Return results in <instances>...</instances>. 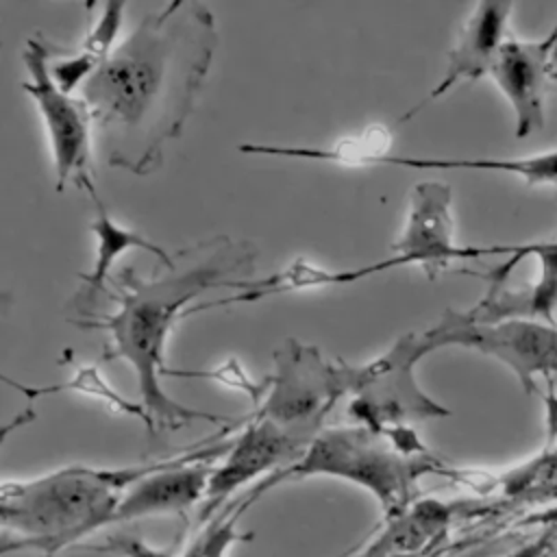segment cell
<instances>
[{
  "mask_svg": "<svg viewBox=\"0 0 557 557\" xmlns=\"http://www.w3.org/2000/svg\"><path fill=\"white\" fill-rule=\"evenodd\" d=\"M218 48L213 11L174 0L148 11L81 89L94 141L111 168L137 176L163 163L194 113Z\"/></svg>",
  "mask_w": 557,
  "mask_h": 557,
  "instance_id": "cell-1",
  "label": "cell"
},
{
  "mask_svg": "<svg viewBox=\"0 0 557 557\" xmlns=\"http://www.w3.org/2000/svg\"><path fill=\"white\" fill-rule=\"evenodd\" d=\"M191 248V261L170 274H154L144 278L133 265L122 268L109 278L107 296L117 305L113 313H94L89 318H70V324L83 331H102L109 335L102 359H124L133 366L139 403L146 407L154 433L176 431L196 420L211 424L233 426L237 420L231 416H218L211 411L187 407L172 396L159 383L165 368V342L176 324L185 318L187 302L213 287H228L235 281L233 274L252 270L257 250L248 242H233L228 237H211L198 242Z\"/></svg>",
  "mask_w": 557,
  "mask_h": 557,
  "instance_id": "cell-2",
  "label": "cell"
},
{
  "mask_svg": "<svg viewBox=\"0 0 557 557\" xmlns=\"http://www.w3.org/2000/svg\"><path fill=\"white\" fill-rule=\"evenodd\" d=\"M168 457L124 468L65 466L35 479H7L0 487V553L37 550L57 557L83 544L109 520L124 492Z\"/></svg>",
  "mask_w": 557,
  "mask_h": 557,
  "instance_id": "cell-3",
  "label": "cell"
},
{
  "mask_svg": "<svg viewBox=\"0 0 557 557\" xmlns=\"http://www.w3.org/2000/svg\"><path fill=\"white\" fill-rule=\"evenodd\" d=\"M431 472H446L431 450L409 455L400 450L389 435L363 424L331 426L322 429L296 461L261 479L242 498L252 505L283 481L333 476L368 490L376 498L383 520H389L400 516L416 500L418 481Z\"/></svg>",
  "mask_w": 557,
  "mask_h": 557,
  "instance_id": "cell-4",
  "label": "cell"
},
{
  "mask_svg": "<svg viewBox=\"0 0 557 557\" xmlns=\"http://www.w3.org/2000/svg\"><path fill=\"white\" fill-rule=\"evenodd\" d=\"M433 350L426 331H409L370 363H350L348 396L352 400L348 413L359 424L379 433L394 426H409L416 420L450 416V409L433 400L416 381L418 361Z\"/></svg>",
  "mask_w": 557,
  "mask_h": 557,
  "instance_id": "cell-5",
  "label": "cell"
},
{
  "mask_svg": "<svg viewBox=\"0 0 557 557\" xmlns=\"http://www.w3.org/2000/svg\"><path fill=\"white\" fill-rule=\"evenodd\" d=\"M270 389L252 416L313 440L339 398L348 396L350 363L326 359L318 346L294 337L274 350Z\"/></svg>",
  "mask_w": 557,
  "mask_h": 557,
  "instance_id": "cell-6",
  "label": "cell"
},
{
  "mask_svg": "<svg viewBox=\"0 0 557 557\" xmlns=\"http://www.w3.org/2000/svg\"><path fill=\"white\" fill-rule=\"evenodd\" d=\"M52 44L41 37H28L22 50V61L28 72V81L22 83L24 91L35 100L44 126L48 131L52 161H54V187L63 191L67 183L83 191L96 189L91 176V117L81 98L65 94L50 76Z\"/></svg>",
  "mask_w": 557,
  "mask_h": 557,
  "instance_id": "cell-7",
  "label": "cell"
},
{
  "mask_svg": "<svg viewBox=\"0 0 557 557\" xmlns=\"http://www.w3.org/2000/svg\"><path fill=\"white\" fill-rule=\"evenodd\" d=\"M435 350L461 346L505 363L527 392H537L535 374L557 372V329L533 320L476 322L468 311L446 309L426 329Z\"/></svg>",
  "mask_w": 557,
  "mask_h": 557,
  "instance_id": "cell-8",
  "label": "cell"
},
{
  "mask_svg": "<svg viewBox=\"0 0 557 557\" xmlns=\"http://www.w3.org/2000/svg\"><path fill=\"white\" fill-rule=\"evenodd\" d=\"M453 189L442 181L416 183L409 198V215L405 228L394 244L396 259L403 265H420L429 278L437 274L450 261L481 259L492 255H509L507 246H461L453 237Z\"/></svg>",
  "mask_w": 557,
  "mask_h": 557,
  "instance_id": "cell-9",
  "label": "cell"
},
{
  "mask_svg": "<svg viewBox=\"0 0 557 557\" xmlns=\"http://www.w3.org/2000/svg\"><path fill=\"white\" fill-rule=\"evenodd\" d=\"M309 444L311 440L285 431L272 420L246 416V424L239 435L231 440L224 461L213 466L205 500L200 503L198 522L207 524L233 492L246 487L259 476L265 479L289 466Z\"/></svg>",
  "mask_w": 557,
  "mask_h": 557,
  "instance_id": "cell-10",
  "label": "cell"
},
{
  "mask_svg": "<svg viewBox=\"0 0 557 557\" xmlns=\"http://www.w3.org/2000/svg\"><path fill=\"white\" fill-rule=\"evenodd\" d=\"M557 24L535 41L507 39L490 72L516 115V137L524 139L544 128L548 83L555 81Z\"/></svg>",
  "mask_w": 557,
  "mask_h": 557,
  "instance_id": "cell-11",
  "label": "cell"
},
{
  "mask_svg": "<svg viewBox=\"0 0 557 557\" xmlns=\"http://www.w3.org/2000/svg\"><path fill=\"white\" fill-rule=\"evenodd\" d=\"M513 4L511 2H479L463 26L459 28V35L448 52V63L444 70V76L440 83L431 89V94L416 107H411L400 122H407L413 117L422 107L429 102L442 98L446 91H450L459 81H476L485 74L492 72L496 57L507 41L505 30H507V20L511 13Z\"/></svg>",
  "mask_w": 557,
  "mask_h": 557,
  "instance_id": "cell-12",
  "label": "cell"
},
{
  "mask_svg": "<svg viewBox=\"0 0 557 557\" xmlns=\"http://www.w3.org/2000/svg\"><path fill=\"white\" fill-rule=\"evenodd\" d=\"M87 196L91 198V202L96 207V218L91 222V233L96 235V261H94L91 272L81 274V287L70 302V307L76 311L78 318H89L96 313L94 309L98 305V296L107 294V283L113 276L111 268L120 255H124L133 248H139V250L150 252L159 261L161 268H168V270L176 268V261H174L176 255L172 257L165 248L150 242L141 233L117 224L109 215L102 198L98 196V189L87 191Z\"/></svg>",
  "mask_w": 557,
  "mask_h": 557,
  "instance_id": "cell-13",
  "label": "cell"
},
{
  "mask_svg": "<svg viewBox=\"0 0 557 557\" xmlns=\"http://www.w3.org/2000/svg\"><path fill=\"white\" fill-rule=\"evenodd\" d=\"M450 522V509L433 498L413 500L400 516L383 522L381 531L359 544L352 557H418Z\"/></svg>",
  "mask_w": 557,
  "mask_h": 557,
  "instance_id": "cell-14",
  "label": "cell"
},
{
  "mask_svg": "<svg viewBox=\"0 0 557 557\" xmlns=\"http://www.w3.org/2000/svg\"><path fill=\"white\" fill-rule=\"evenodd\" d=\"M370 165H398L411 170H470L498 172L524 178L531 185L557 187V150L542 152L527 159H496V157H376Z\"/></svg>",
  "mask_w": 557,
  "mask_h": 557,
  "instance_id": "cell-15",
  "label": "cell"
},
{
  "mask_svg": "<svg viewBox=\"0 0 557 557\" xmlns=\"http://www.w3.org/2000/svg\"><path fill=\"white\" fill-rule=\"evenodd\" d=\"M2 383L20 394H24L28 400H37L44 396H52V394H63V392H72V394H81L87 398H94L98 403H102L104 407L113 409L115 413L128 416L139 420L146 431L150 435H154V426L152 420L146 411V407L139 400H128L126 396H122L117 389L111 387V383H107V379L100 374V366L98 363H78L76 372L65 381V383H50V385H26V383H17L9 376H2Z\"/></svg>",
  "mask_w": 557,
  "mask_h": 557,
  "instance_id": "cell-16",
  "label": "cell"
},
{
  "mask_svg": "<svg viewBox=\"0 0 557 557\" xmlns=\"http://www.w3.org/2000/svg\"><path fill=\"white\" fill-rule=\"evenodd\" d=\"M246 511L242 503H231L228 509L215 513L205 529L189 542L181 557H226L228 548L239 540H250L252 533L237 531V520Z\"/></svg>",
  "mask_w": 557,
  "mask_h": 557,
  "instance_id": "cell-17",
  "label": "cell"
},
{
  "mask_svg": "<svg viewBox=\"0 0 557 557\" xmlns=\"http://www.w3.org/2000/svg\"><path fill=\"white\" fill-rule=\"evenodd\" d=\"M163 376H176V379H202V381H215L220 385H226L231 389H237L242 394H246L250 398L252 405H261V400L265 398L268 389H270V381L268 376L257 383L252 381L244 366L237 359H226L222 366H218L215 370H181V368H163L161 372Z\"/></svg>",
  "mask_w": 557,
  "mask_h": 557,
  "instance_id": "cell-18",
  "label": "cell"
},
{
  "mask_svg": "<svg viewBox=\"0 0 557 557\" xmlns=\"http://www.w3.org/2000/svg\"><path fill=\"white\" fill-rule=\"evenodd\" d=\"M76 550L85 553H102V555H113V557H174L176 548H157L148 544L144 537L128 535V533H111L100 542H83L74 546Z\"/></svg>",
  "mask_w": 557,
  "mask_h": 557,
  "instance_id": "cell-19",
  "label": "cell"
},
{
  "mask_svg": "<svg viewBox=\"0 0 557 557\" xmlns=\"http://www.w3.org/2000/svg\"><path fill=\"white\" fill-rule=\"evenodd\" d=\"M546 546H548V535H542L535 542H529V544L516 548L507 557H546Z\"/></svg>",
  "mask_w": 557,
  "mask_h": 557,
  "instance_id": "cell-20",
  "label": "cell"
},
{
  "mask_svg": "<svg viewBox=\"0 0 557 557\" xmlns=\"http://www.w3.org/2000/svg\"><path fill=\"white\" fill-rule=\"evenodd\" d=\"M357 548H359V546H352V548H348L346 553H342V555H337V557H352V553H355Z\"/></svg>",
  "mask_w": 557,
  "mask_h": 557,
  "instance_id": "cell-21",
  "label": "cell"
},
{
  "mask_svg": "<svg viewBox=\"0 0 557 557\" xmlns=\"http://www.w3.org/2000/svg\"><path fill=\"white\" fill-rule=\"evenodd\" d=\"M548 248H553V250H557V242H544Z\"/></svg>",
  "mask_w": 557,
  "mask_h": 557,
  "instance_id": "cell-22",
  "label": "cell"
},
{
  "mask_svg": "<svg viewBox=\"0 0 557 557\" xmlns=\"http://www.w3.org/2000/svg\"><path fill=\"white\" fill-rule=\"evenodd\" d=\"M555 81H557V72H555Z\"/></svg>",
  "mask_w": 557,
  "mask_h": 557,
  "instance_id": "cell-23",
  "label": "cell"
}]
</instances>
